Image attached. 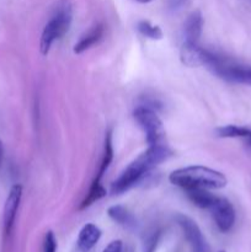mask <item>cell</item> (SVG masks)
I'll use <instances>...</instances> for the list:
<instances>
[{
	"mask_svg": "<svg viewBox=\"0 0 251 252\" xmlns=\"http://www.w3.org/2000/svg\"><path fill=\"white\" fill-rule=\"evenodd\" d=\"M171 155V150L166 144L152 145L135 160H133L118 176L111 186L112 194H121L137 185L148 172L157 164L166 160Z\"/></svg>",
	"mask_w": 251,
	"mask_h": 252,
	"instance_id": "1",
	"label": "cell"
},
{
	"mask_svg": "<svg viewBox=\"0 0 251 252\" xmlns=\"http://www.w3.org/2000/svg\"><path fill=\"white\" fill-rule=\"evenodd\" d=\"M169 181L182 189H224L228 184L225 175L209 167L193 165L182 167L172 171L169 176Z\"/></svg>",
	"mask_w": 251,
	"mask_h": 252,
	"instance_id": "2",
	"label": "cell"
},
{
	"mask_svg": "<svg viewBox=\"0 0 251 252\" xmlns=\"http://www.w3.org/2000/svg\"><path fill=\"white\" fill-rule=\"evenodd\" d=\"M71 6L68 1L64 0L59 6L57 7L53 16L49 19L47 25L44 26L43 32L39 42V49L43 56H47L51 51L52 46L57 39L62 38L66 32L69 31L71 25Z\"/></svg>",
	"mask_w": 251,
	"mask_h": 252,
	"instance_id": "3",
	"label": "cell"
},
{
	"mask_svg": "<svg viewBox=\"0 0 251 252\" xmlns=\"http://www.w3.org/2000/svg\"><path fill=\"white\" fill-rule=\"evenodd\" d=\"M206 68H208L218 78L229 83L251 86V65L238 63L231 61L230 58L212 52L211 59Z\"/></svg>",
	"mask_w": 251,
	"mask_h": 252,
	"instance_id": "4",
	"label": "cell"
},
{
	"mask_svg": "<svg viewBox=\"0 0 251 252\" xmlns=\"http://www.w3.org/2000/svg\"><path fill=\"white\" fill-rule=\"evenodd\" d=\"M134 120L145 132L147 143L149 147L152 145L165 144V129L161 120L153 108L147 106H138L134 110Z\"/></svg>",
	"mask_w": 251,
	"mask_h": 252,
	"instance_id": "5",
	"label": "cell"
},
{
	"mask_svg": "<svg viewBox=\"0 0 251 252\" xmlns=\"http://www.w3.org/2000/svg\"><path fill=\"white\" fill-rule=\"evenodd\" d=\"M175 219H176V223L179 224V226L181 228L187 243L191 246L192 251L212 252L211 246L207 243L206 238H204V235L202 234L201 229H199V226L197 225V223L193 219L185 216V214H177Z\"/></svg>",
	"mask_w": 251,
	"mask_h": 252,
	"instance_id": "6",
	"label": "cell"
},
{
	"mask_svg": "<svg viewBox=\"0 0 251 252\" xmlns=\"http://www.w3.org/2000/svg\"><path fill=\"white\" fill-rule=\"evenodd\" d=\"M211 212L217 228L221 233H228L233 229L236 218L235 209L228 199L223 197H217L216 202L211 207Z\"/></svg>",
	"mask_w": 251,
	"mask_h": 252,
	"instance_id": "7",
	"label": "cell"
},
{
	"mask_svg": "<svg viewBox=\"0 0 251 252\" xmlns=\"http://www.w3.org/2000/svg\"><path fill=\"white\" fill-rule=\"evenodd\" d=\"M22 198V186L16 184L10 189L9 194L6 197L4 206V212H2V229L4 234L9 236L11 234L12 228H14L15 220H16L17 211H19L20 203Z\"/></svg>",
	"mask_w": 251,
	"mask_h": 252,
	"instance_id": "8",
	"label": "cell"
},
{
	"mask_svg": "<svg viewBox=\"0 0 251 252\" xmlns=\"http://www.w3.org/2000/svg\"><path fill=\"white\" fill-rule=\"evenodd\" d=\"M211 51L202 48L198 43H189L185 42L180 51V59L182 64L189 68L193 66H206L208 63Z\"/></svg>",
	"mask_w": 251,
	"mask_h": 252,
	"instance_id": "9",
	"label": "cell"
},
{
	"mask_svg": "<svg viewBox=\"0 0 251 252\" xmlns=\"http://www.w3.org/2000/svg\"><path fill=\"white\" fill-rule=\"evenodd\" d=\"M202 30H203V16H202L201 11L196 10V11L191 12L187 16L186 21L184 25V33L186 41L189 43H198L199 38H201Z\"/></svg>",
	"mask_w": 251,
	"mask_h": 252,
	"instance_id": "10",
	"label": "cell"
},
{
	"mask_svg": "<svg viewBox=\"0 0 251 252\" xmlns=\"http://www.w3.org/2000/svg\"><path fill=\"white\" fill-rule=\"evenodd\" d=\"M103 31H105V27H103L102 24H96L95 26L91 27L85 34L80 37L78 42L74 44L73 52L75 54H81L85 51L90 49L91 47L97 44L98 42L102 39Z\"/></svg>",
	"mask_w": 251,
	"mask_h": 252,
	"instance_id": "11",
	"label": "cell"
},
{
	"mask_svg": "<svg viewBox=\"0 0 251 252\" xmlns=\"http://www.w3.org/2000/svg\"><path fill=\"white\" fill-rule=\"evenodd\" d=\"M101 238V230L95 224L88 223L81 228L78 236V249L81 252H89L96 244L98 243Z\"/></svg>",
	"mask_w": 251,
	"mask_h": 252,
	"instance_id": "12",
	"label": "cell"
},
{
	"mask_svg": "<svg viewBox=\"0 0 251 252\" xmlns=\"http://www.w3.org/2000/svg\"><path fill=\"white\" fill-rule=\"evenodd\" d=\"M186 192V196L192 203L196 207L202 209H211V207L213 206V203L216 202L217 197L216 194H213L212 192H209V189H184Z\"/></svg>",
	"mask_w": 251,
	"mask_h": 252,
	"instance_id": "13",
	"label": "cell"
},
{
	"mask_svg": "<svg viewBox=\"0 0 251 252\" xmlns=\"http://www.w3.org/2000/svg\"><path fill=\"white\" fill-rule=\"evenodd\" d=\"M108 217L112 219L115 223L125 226L127 229H134L137 226V220L133 217V214L123 206H112L107 211Z\"/></svg>",
	"mask_w": 251,
	"mask_h": 252,
	"instance_id": "14",
	"label": "cell"
},
{
	"mask_svg": "<svg viewBox=\"0 0 251 252\" xmlns=\"http://www.w3.org/2000/svg\"><path fill=\"white\" fill-rule=\"evenodd\" d=\"M113 160V147H112V133L107 132L105 138V148H103V154H102V160H101L100 169H98L97 175H96L95 180L94 181L101 182V177L103 176V174L106 172V170L108 169L110 164Z\"/></svg>",
	"mask_w": 251,
	"mask_h": 252,
	"instance_id": "15",
	"label": "cell"
},
{
	"mask_svg": "<svg viewBox=\"0 0 251 252\" xmlns=\"http://www.w3.org/2000/svg\"><path fill=\"white\" fill-rule=\"evenodd\" d=\"M106 196V189L105 187L101 185V182L94 181L93 185H91L90 189H89L88 194H86L85 198L83 199V202L79 206V211H83V209L89 208L91 204H94L95 202L100 201L101 198Z\"/></svg>",
	"mask_w": 251,
	"mask_h": 252,
	"instance_id": "16",
	"label": "cell"
},
{
	"mask_svg": "<svg viewBox=\"0 0 251 252\" xmlns=\"http://www.w3.org/2000/svg\"><path fill=\"white\" fill-rule=\"evenodd\" d=\"M162 230L160 228H152L143 238V252H155L161 240Z\"/></svg>",
	"mask_w": 251,
	"mask_h": 252,
	"instance_id": "17",
	"label": "cell"
},
{
	"mask_svg": "<svg viewBox=\"0 0 251 252\" xmlns=\"http://www.w3.org/2000/svg\"><path fill=\"white\" fill-rule=\"evenodd\" d=\"M251 129L245 127H239V126L234 125H228L223 126V127H219L216 129V133L218 137L220 138H241V139H245L249 135Z\"/></svg>",
	"mask_w": 251,
	"mask_h": 252,
	"instance_id": "18",
	"label": "cell"
},
{
	"mask_svg": "<svg viewBox=\"0 0 251 252\" xmlns=\"http://www.w3.org/2000/svg\"><path fill=\"white\" fill-rule=\"evenodd\" d=\"M137 30L142 36L147 37L149 39H157H157H161L162 36H164L162 30L159 26L150 24L149 21H145V20L138 22Z\"/></svg>",
	"mask_w": 251,
	"mask_h": 252,
	"instance_id": "19",
	"label": "cell"
},
{
	"mask_svg": "<svg viewBox=\"0 0 251 252\" xmlns=\"http://www.w3.org/2000/svg\"><path fill=\"white\" fill-rule=\"evenodd\" d=\"M43 252H57V239L53 231H47L44 235Z\"/></svg>",
	"mask_w": 251,
	"mask_h": 252,
	"instance_id": "20",
	"label": "cell"
},
{
	"mask_svg": "<svg viewBox=\"0 0 251 252\" xmlns=\"http://www.w3.org/2000/svg\"><path fill=\"white\" fill-rule=\"evenodd\" d=\"M123 251V243L121 240H113L103 249L102 252H122Z\"/></svg>",
	"mask_w": 251,
	"mask_h": 252,
	"instance_id": "21",
	"label": "cell"
},
{
	"mask_svg": "<svg viewBox=\"0 0 251 252\" xmlns=\"http://www.w3.org/2000/svg\"><path fill=\"white\" fill-rule=\"evenodd\" d=\"M188 0H169V7L171 10H179L184 6Z\"/></svg>",
	"mask_w": 251,
	"mask_h": 252,
	"instance_id": "22",
	"label": "cell"
},
{
	"mask_svg": "<svg viewBox=\"0 0 251 252\" xmlns=\"http://www.w3.org/2000/svg\"><path fill=\"white\" fill-rule=\"evenodd\" d=\"M2 160H4V145H2V142L0 140V166L2 164Z\"/></svg>",
	"mask_w": 251,
	"mask_h": 252,
	"instance_id": "23",
	"label": "cell"
},
{
	"mask_svg": "<svg viewBox=\"0 0 251 252\" xmlns=\"http://www.w3.org/2000/svg\"><path fill=\"white\" fill-rule=\"evenodd\" d=\"M245 142L248 143V144L250 145V147H251V130H250V133H249V135H248V137L245 138Z\"/></svg>",
	"mask_w": 251,
	"mask_h": 252,
	"instance_id": "24",
	"label": "cell"
},
{
	"mask_svg": "<svg viewBox=\"0 0 251 252\" xmlns=\"http://www.w3.org/2000/svg\"><path fill=\"white\" fill-rule=\"evenodd\" d=\"M134 1H137V2H140V4H148V2L153 1V0H134Z\"/></svg>",
	"mask_w": 251,
	"mask_h": 252,
	"instance_id": "25",
	"label": "cell"
},
{
	"mask_svg": "<svg viewBox=\"0 0 251 252\" xmlns=\"http://www.w3.org/2000/svg\"><path fill=\"white\" fill-rule=\"evenodd\" d=\"M219 252H225V251H219Z\"/></svg>",
	"mask_w": 251,
	"mask_h": 252,
	"instance_id": "26",
	"label": "cell"
}]
</instances>
